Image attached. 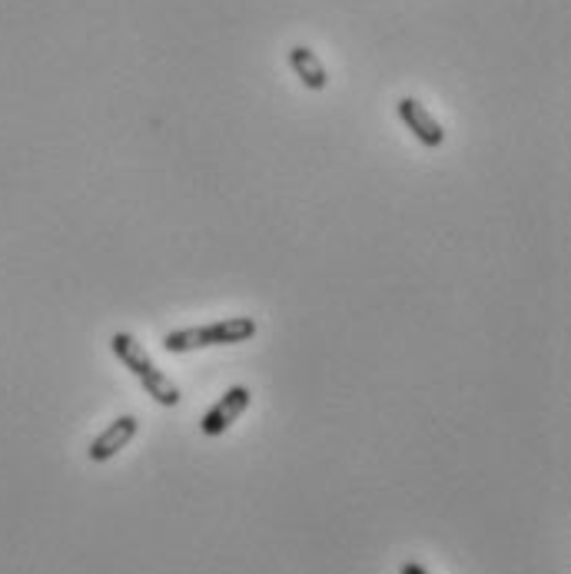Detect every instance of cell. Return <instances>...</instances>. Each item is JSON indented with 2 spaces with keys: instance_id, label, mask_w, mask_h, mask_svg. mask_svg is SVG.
Wrapping results in <instances>:
<instances>
[{
  "instance_id": "obj_1",
  "label": "cell",
  "mask_w": 571,
  "mask_h": 574,
  "mask_svg": "<svg viewBox=\"0 0 571 574\" xmlns=\"http://www.w3.org/2000/svg\"><path fill=\"white\" fill-rule=\"evenodd\" d=\"M110 352L124 362V369H130V375L144 385V392L163 405V408H173L180 405V389L177 382L150 359V352L144 349V342H137L130 332H114L110 336Z\"/></svg>"
},
{
  "instance_id": "obj_2",
  "label": "cell",
  "mask_w": 571,
  "mask_h": 574,
  "mask_svg": "<svg viewBox=\"0 0 571 574\" xmlns=\"http://www.w3.org/2000/svg\"><path fill=\"white\" fill-rule=\"evenodd\" d=\"M256 319L250 316H230V319H216L207 326H190V329H177L163 336V349L170 355H187L197 349H213V346H240L250 342L256 336Z\"/></svg>"
},
{
  "instance_id": "obj_3",
  "label": "cell",
  "mask_w": 571,
  "mask_h": 574,
  "mask_svg": "<svg viewBox=\"0 0 571 574\" xmlns=\"http://www.w3.org/2000/svg\"><path fill=\"white\" fill-rule=\"evenodd\" d=\"M250 402H253V392H250L246 385L226 389V392L213 402V408L200 418V432H203L207 438H220L223 432H230V428L243 418V412L250 408Z\"/></svg>"
},
{
  "instance_id": "obj_4",
  "label": "cell",
  "mask_w": 571,
  "mask_h": 574,
  "mask_svg": "<svg viewBox=\"0 0 571 574\" xmlns=\"http://www.w3.org/2000/svg\"><path fill=\"white\" fill-rule=\"evenodd\" d=\"M395 114H399V120H402V127L425 147V150H438L442 144H445V130H442V124L415 100V97H399V104H395Z\"/></svg>"
},
{
  "instance_id": "obj_5",
  "label": "cell",
  "mask_w": 571,
  "mask_h": 574,
  "mask_svg": "<svg viewBox=\"0 0 571 574\" xmlns=\"http://www.w3.org/2000/svg\"><path fill=\"white\" fill-rule=\"evenodd\" d=\"M140 432V418L137 415H120L117 422H110L87 448V458L94 465H107L110 458H117V451H124Z\"/></svg>"
},
{
  "instance_id": "obj_6",
  "label": "cell",
  "mask_w": 571,
  "mask_h": 574,
  "mask_svg": "<svg viewBox=\"0 0 571 574\" xmlns=\"http://www.w3.org/2000/svg\"><path fill=\"white\" fill-rule=\"evenodd\" d=\"M286 61H289V67H293V74L303 81V87L306 91H326L329 87V71H326V64L309 51V47H303V44H296V47H289V54H286Z\"/></svg>"
},
{
  "instance_id": "obj_7",
  "label": "cell",
  "mask_w": 571,
  "mask_h": 574,
  "mask_svg": "<svg viewBox=\"0 0 571 574\" xmlns=\"http://www.w3.org/2000/svg\"><path fill=\"white\" fill-rule=\"evenodd\" d=\"M399 574H429L422 564H415V561H405L402 567H399Z\"/></svg>"
}]
</instances>
